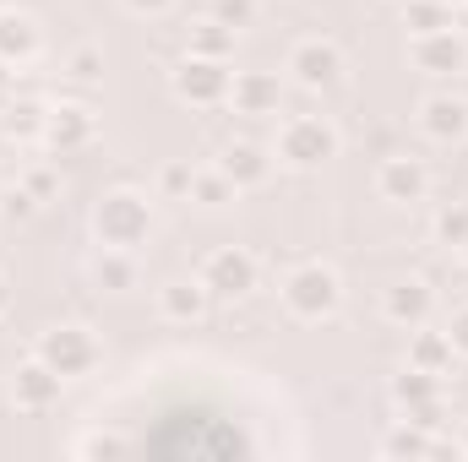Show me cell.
<instances>
[{
	"mask_svg": "<svg viewBox=\"0 0 468 462\" xmlns=\"http://www.w3.org/2000/svg\"><path fill=\"white\" fill-rule=\"evenodd\" d=\"M22 191H27L33 202H49V196L60 191V180H55V169H27V174H22Z\"/></svg>",
	"mask_w": 468,
	"mask_h": 462,
	"instance_id": "30",
	"label": "cell"
},
{
	"mask_svg": "<svg viewBox=\"0 0 468 462\" xmlns=\"http://www.w3.org/2000/svg\"><path fill=\"white\" fill-rule=\"evenodd\" d=\"M452 338L447 332H431V321L425 327H414V338H409V364L414 370H431V375H447L452 370Z\"/></svg>",
	"mask_w": 468,
	"mask_h": 462,
	"instance_id": "18",
	"label": "cell"
},
{
	"mask_svg": "<svg viewBox=\"0 0 468 462\" xmlns=\"http://www.w3.org/2000/svg\"><path fill=\"white\" fill-rule=\"evenodd\" d=\"M425 191H431V169L420 158H409V152L381 158V169H376V196L381 202H425Z\"/></svg>",
	"mask_w": 468,
	"mask_h": 462,
	"instance_id": "11",
	"label": "cell"
},
{
	"mask_svg": "<svg viewBox=\"0 0 468 462\" xmlns=\"http://www.w3.org/2000/svg\"><path fill=\"white\" fill-rule=\"evenodd\" d=\"M403 27L409 33H441L458 22H452V5H441V0H403Z\"/></svg>",
	"mask_w": 468,
	"mask_h": 462,
	"instance_id": "23",
	"label": "cell"
},
{
	"mask_svg": "<svg viewBox=\"0 0 468 462\" xmlns=\"http://www.w3.org/2000/svg\"><path fill=\"white\" fill-rule=\"evenodd\" d=\"M436 239L458 250L468 239V207H441V213H436Z\"/></svg>",
	"mask_w": 468,
	"mask_h": 462,
	"instance_id": "26",
	"label": "cell"
},
{
	"mask_svg": "<svg viewBox=\"0 0 468 462\" xmlns=\"http://www.w3.org/2000/svg\"><path fill=\"white\" fill-rule=\"evenodd\" d=\"M60 386H66V375H55V370L33 353V359L16 364V375H11V403H16L22 414H49V408L60 403Z\"/></svg>",
	"mask_w": 468,
	"mask_h": 462,
	"instance_id": "9",
	"label": "cell"
},
{
	"mask_svg": "<svg viewBox=\"0 0 468 462\" xmlns=\"http://www.w3.org/2000/svg\"><path fill=\"white\" fill-rule=\"evenodd\" d=\"M93 234L104 250H142L147 234H153V202L142 191H110L99 207H93Z\"/></svg>",
	"mask_w": 468,
	"mask_h": 462,
	"instance_id": "2",
	"label": "cell"
},
{
	"mask_svg": "<svg viewBox=\"0 0 468 462\" xmlns=\"http://www.w3.org/2000/svg\"><path fill=\"white\" fill-rule=\"evenodd\" d=\"M186 49L202 55V60H229L234 55V27H224L218 16H202L186 27Z\"/></svg>",
	"mask_w": 468,
	"mask_h": 462,
	"instance_id": "20",
	"label": "cell"
},
{
	"mask_svg": "<svg viewBox=\"0 0 468 462\" xmlns=\"http://www.w3.org/2000/svg\"><path fill=\"white\" fill-rule=\"evenodd\" d=\"M420 131L431 142H463L468 136V99H458V93H431L420 104Z\"/></svg>",
	"mask_w": 468,
	"mask_h": 462,
	"instance_id": "14",
	"label": "cell"
},
{
	"mask_svg": "<svg viewBox=\"0 0 468 462\" xmlns=\"http://www.w3.org/2000/svg\"><path fill=\"white\" fill-rule=\"evenodd\" d=\"M431 452H436V441H431V430L414 425V419H403V425L381 441V457H431Z\"/></svg>",
	"mask_w": 468,
	"mask_h": 462,
	"instance_id": "22",
	"label": "cell"
},
{
	"mask_svg": "<svg viewBox=\"0 0 468 462\" xmlns=\"http://www.w3.org/2000/svg\"><path fill=\"white\" fill-rule=\"evenodd\" d=\"M93 272H99V283H104V289H115V294L136 283V261H131V250H104Z\"/></svg>",
	"mask_w": 468,
	"mask_h": 462,
	"instance_id": "24",
	"label": "cell"
},
{
	"mask_svg": "<svg viewBox=\"0 0 468 462\" xmlns=\"http://www.w3.org/2000/svg\"><path fill=\"white\" fill-rule=\"evenodd\" d=\"M300 88H311V93H322V88H333L338 77H344V49L333 44V38H300L294 49H289V66H283Z\"/></svg>",
	"mask_w": 468,
	"mask_h": 462,
	"instance_id": "7",
	"label": "cell"
},
{
	"mask_svg": "<svg viewBox=\"0 0 468 462\" xmlns=\"http://www.w3.org/2000/svg\"><path fill=\"white\" fill-rule=\"evenodd\" d=\"M38 55V22L16 5H0V60L5 66H22Z\"/></svg>",
	"mask_w": 468,
	"mask_h": 462,
	"instance_id": "16",
	"label": "cell"
},
{
	"mask_svg": "<svg viewBox=\"0 0 468 462\" xmlns=\"http://www.w3.org/2000/svg\"><path fill=\"white\" fill-rule=\"evenodd\" d=\"M66 77H71V82H99V77H104V49L77 44V49L66 55Z\"/></svg>",
	"mask_w": 468,
	"mask_h": 462,
	"instance_id": "25",
	"label": "cell"
},
{
	"mask_svg": "<svg viewBox=\"0 0 468 462\" xmlns=\"http://www.w3.org/2000/svg\"><path fill=\"white\" fill-rule=\"evenodd\" d=\"M458 446H463V452H468V419H463V436H458Z\"/></svg>",
	"mask_w": 468,
	"mask_h": 462,
	"instance_id": "35",
	"label": "cell"
},
{
	"mask_svg": "<svg viewBox=\"0 0 468 462\" xmlns=\"http://www.w3.org/2000/svg\"><path fill=\"white\" fill-rule=\"evenodd\" d=\"M278 158L289 169H322L327 158H338V125L322 115H294L278 125Z\"/></svg>",
	"mask_w": 468,
	"mask_h": 462,
	"instance_id": "3",
	"label": "cell"
},
{
	"mask_svg": "<svg viewBox=\"0 0 468 462\" xmlns=\"http://www.w3.org/2000/svg\"><path fill=\"white\" fill-rule=\"evenodd\" d=\"M431 310H436V294H431V283H420V278H403V283H392L387 294H381V316L392 321V327H425L431 321Z\"/></svg>",
	"mask_w": 468,
	"mask_h": 462,
	"instance_id": "12",
	"label": "cell"
},
{
	"mask_svg": "<svg viewBox=\"0 0 468 462\" xmlns=\"http://www.w3.org/2000/svg\"><path fill=\"white\" fill-rule=\"evenodd\" d=\"M447 338H452V353H458V359H468V305H463V310H452Z\"/></svg>",
	"mask_w": 468,
	"mask_h": 462,
	"instance_id": "31",
	"label": "cell"
},
{
	"mask_svg": "<svg viewBox=\"0 0 468 462\" xmlns=\"http://www.w3.org/2000/svg\"><path fill=\"white\" fill-rule=\"evenodd\" d=\"M0 88H5V60H0Z\"/></svg>",
	"mask_w": 468,
	"mask_h": 462,
	"instance_id": "37",
	"label": "cell"
},
{
	"mask_svg": "<svg viewBox=\"0 0 468 462\" xmlns=\"http://www.w3.org/2000/svg\"><path fill=\"white\" fill-rule=\"evenodd\" d=\"M33 353L55 370V375H88L93 364H99V343H93V332L88 327H77V321H60V327H49L38 343H33Z\"/></svg>",
	"mask_w": 468,
	"mask_h": 462,
	"instance_id": "5",
	"label": "cell"
},
{
	"mask_svg": "<svg viewBox=\"0 0 468 462\" xmlns=\"http://www.w3.org/2000/svg\"><path fill=\"white\" fill-rule=\"evenodd\" d=\"M278 294H283V310H289L294 321H327V316L344 305V283H338V272H333L327 261H300V267H289L283 283H278Z\"/></svg>",
	"mask_w": 468,
	"mask_h": 462,
	"instance_id": "1",
	"label": "cell"
},
{
	"mask_svg": "<svg viewBox=\"0 0 468 462\" xmlns=\"http://www.w3.org/2000/svg\"><path fill=\"white\" fill-rule=\"evenodd\" d=\"M229 60H202V55H186L180 66H175V77H169V88H175V99L180 104H197V110H218V104H229Z\"/></svg>",
	"mask_w": 468,
	"mask_h": 462,
	"instance_id": "4",
	"label": "cell"
},
{
	"mask_svg": "<svg viewBox=\"0 0 468 462\" xmlns=\"http://www.w3.org/2000/svg\"><path fill=\"white\" fill-rule=\"evenodd\" d=\"M207 305H213V294H207L202 278H175V283L158 289V316L164 321H202Z\"/></svg>",
	"mask_w": 468,
	"mask_h": 462,
	"instance_id": "15",
	"label": "cell"
},
{
	"mask_svg": "<svg viewBox=\"0 0 468 462\" xmlns=\"http://www.w3.org/2000/svg\"><path fill=\"white\" fill-rule=\"evenodd\" d=\"M207 16H218L224 27H234V33H239V27L256 16V0H207Z\"/></svg>",
	"mask_w": 468,
	"mask_h": 462,
	"instance_id": "27",
	"label": "cell"
},
{
	"mask_svg": "<svg viewBox=\"0 0 468 462\" xmlns=\"http://www.w3.org/2000/svg\"><path fill=\"white\" fill-rule=\"evenodd\" d=\"M458 256H463V267H468V239H463V245H458Z\"/></svg>",
	"mask_w": 468,
	"mask_h": 462,
	"instance_id": "36",
	"label": "cell"
},
{
	"mask_svg": "<svg viewBox=\"0 0 468 462\" xmlns=\"http://www.w3.org/2000/svg\"><path fill=\"white\" fill-rule=\"evenodd\" d=\"M441 5H463V0H441Z\"/></svg>",
	"mask_w": 468,
	"mask_h": 462,
	"instance_id": "38",
	"label": "cell"
},
{
	"mask_svg": "<svg viewBox=\"0 0 468 462\" xmlns=\"http://www.w3.org/2000/svg\"><path fill=\"white\" fill-rule=\"evenodd\" d=\"M38 136H44V147L49 152H82L93 136H99V120H93V110L88 104H60V110H49L44 115V125H38Z\"/></svg>",
	"mask_w": 468,
	"mask_h": 462,
	"instance_id": "8",
	"label": "cell"
},
{
	"mask_svg": "<svg viewBox=\"0 0 468 462\" xmlns=\"http://www.w3.org/2000/svg\"><path fill=\"white\" fill-rule=\"evenodd\" d=\"M218 169L229 174L239 191H250V185H267V174H272V158H267L256 142H229V147H224V158H218Z\"/></svg>",
	"mask_w": 468,
	"mask_h": 462,
	"instance_id": "17",
	"label": "cell"
},
{
	"mask_svg": "<svg viewBox=\"0 0 468 462\" xmlns=\"http://www.w3.org/2000/svg\"><path fill=\"white\" fill-rule=\"evenodd\" d=\"M191 174H197L191 163H164V174H158V191H164L169 202H175V196H191Z\"/></svg>",
	"mask_w": 468,
	"mask_h": 462,
	"instance_id": "29",
	"label": "cell"
},
{
	"mask_svg": "<svg viewBox=\"0 0 468 462\" xmlns=\"http://www.w3.org/2000/svg\"><path fill=\"white\" fill-rule=\"evenodd\" d=\"M229 104H234V115H278L283 82H278L272 71H234Z\"/></svg>",
	"mask_w": 468,
	"mask_h": 462,
	"instance_id": "13",
	"label": "cell"
},
{
	"mask_svg": "<svg viewBox=\"0 0 468 462\" xmlns=\"http://www.w3.org/2000/svg\"><path fill=\"white\" fill-rule=\"evenodd\" d=\"M131 452V441H120V436H82L77 441V457H125Z\"/></svg>",
	"mask_w": 468,
	"mask_h": 462,
	"instance_id": "28",
	"label": "cell"
},
{
	"mask_svg": "<svg viewBox=\"0 0 468 462\" xmlns=\"http://www.w3.org/2000/svg\"><path fill=\"white\" fill-rule=\"evenodd\" d=\"M409 60L431 77H447V71H463L468 66V38L458 27H441V33H414L409 44Z\"/></svg>",
	"mask_w": 468,
	"mask_h": 462,
	"instance_id": "10",
	"label": "cell"
},
{
	"mask_svg": "<svg viewBox=\"0 0 468 462\" xmlns=\"http://www.w3.org/2000/svg\"><path fill=\"white\" fill-rule=\"evenodd\" d=\"M392 397H398L403 414H414V408H425V403H441V375L403 364V375H392Z\"/></svg>",
	"mask_w": 468,
	"mask_h": 462,
	"instance_id": "19",
	"label": "cell"
},
{
	"mask_svg": "<svg viewBox=\"0 0 468 462\" xmlns=\"http://www.w3.org/2000/svg\"><path fill=\"white\" fill-rule=\"evenodd\" d=\"M33 207H38V202H33L22 185H16V191H5V202H0V213H5V218H27Z\"/></svg>",
	"mask_w": 468,
	"mask_h": 462,
	"instance_id": "32",
	"label": "cell"
},
{
	"mask_svg": "<svg viewBox=\"0 0 468 462\" xmlns=\"http://www.w3.org/2000/svg\"><path fill=\"white\" fill-rule=\"evenodd\" d=\"M11 310V283H5V272H0V316Z\"/></svg>",
	"mask_w": 468,
	"mask_h": 462,
	"instance_id": "34",
	"label": "cell"
},
{
	"mask_svg": "<svg viewBox=\"0 0 468 462\" xmlns=\"http://www.w3.org/2000/svg\"><path fill=\"white\" fill-rule=\"evenodd\" d=\"M197 278L207 283V294H213V299H245V294L256 289L261 267H256V256H250V250H239V245H218V250L202 261V272H197Z\"/></svg>",
	"mask_w": 468,
	"mask_h": 462,
	"instance_id": "6",
	"label": "cell"
},
{
	"mask_svg": "<svg viewBox=\"0 0 468 462\" xmlns=\"http://www.w3.org/2000/svg\"><path fill=\"white\" fill-rule=\"evenodd\" d=\"M234 196H239V185H234L224 169H197V174H191V196H186V202H197V207L218 213V207H229Z\"/></svg>",
	"mask_w": 468,
	"mask_h": 462,
	"instance_id": "21",
	"label": "cell"
},
{
	"mask_svg": "<svg viewBox=\"0 0 468 462\" xmlns=\"http://www.w3.org/2000/svg\"><path fill=\"white\" fill-rule=\"evenodd\" d=\"M125 11L131 16H164V11H175V0H125Z\"/></svg>",
	"mask_w": 468,
	"mask_h": 462,
	"instance_id": "33",
	"label": "cell"
}]
</instances>
